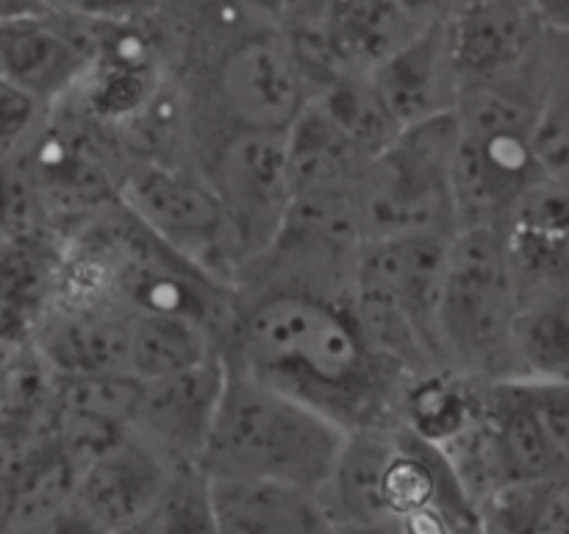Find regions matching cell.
I'll use <instances>...</instances> for the list:
<instances>
[{
  "label": "cell",
  "instance_id": "6da1fadb",
  "mask_svg": "<svg viewBox=\"0 0 569 534\" xmlns=\"http://www.w3.org/2000/svg\"><path fill=\"white\" fill-rule=\"evenodd\" d=\"M222 356L348 432L398 421L411 378L372 348L353 298L292 284L233 289Z\"/></svg>",
  "mask_w": 569,
  "mask_h": 534
},
{
  "label": "cell",
  "instance_id": "7a4b0ae2",
  "mask_svg": "<svg viewBox=\"0 0 569 534\" xmlns=\"http://www.w3.org/2000/svg\"><path fill=\"white\" fill-rule=\"evenodd\" d=\"M228 365L203 454L211 476L267 478L326 498L350 432L295 395Z\"/></svg>",
  "mask_w": 569,
  "mask_h": 534
},
{
  "label": "cell",
  "instance_id": "3957f363",
  "mask_svg": "<svg viewBox=\"0 0 569 534\" xmlns=\"http://www.w3.org/2000/svg\"><path fill=\"white\" fill-rule=\"evenodd\" d=\"M326 504L333 521L403 523L437 512L461 534H483V512L461 484L453 462L400 421L350 432Z\"/></svg>",
  "mask_w": 569,
  "mask_h": 534
},
{
  "label": "cell",
  "instance_id": "277c9868",
  "mask_svg": "<svg viewBox=\"0 0 569 534\" xmlns=\"http://www.w3.org/2000/svg\"><path fill=\"white\" fill-rule=\"evenodd\" d=\"M453 237L409 234L372 239L359 259L353 309L361 328L372 348L409 376L448 367L442 295Z\"/></svg>",
  "mask_w": 569,
  "mask_h": 534
},
{
  "label": "cell",
  "instance_id": "5b68a950",
  "mask_svg": "<svg viewBox=\"0 0 569 534\" xmlns=\"http://www.w3.org/2000/svg\"><path fill=\"white\" fill-rule=\"evenodd\" d=\"M517 281L500 228H461L448 250L442 345L448 370L511 382Z\"/></svg>",
  "mask_w": 569,
  "mask_h": 534
},
{
  "label": "cell",
  "instance_id": "8992f818",
  "mask_svg": "<svg viewBox=\"0 0 569 534\" xmlns=\"http://www.w3.org/2000/svg\"><path fill=\"white\" fill-rule=\"evenodd\" d=\"M459 150L456 111L406 126L359 178L367 243L409 234H459L453 165Z\"/></svg>",
  "mask_w": 569,
  "mask_h": 534
},
{
  "label": "cell",
  "instance_id": "52a82bcc",
  "mask_svg": "<svg viewBox=\"0 0 569 534\" xmlns=\"http://www.w3.org/2000/svg\"><path fill=\"white\" fill-rule=\"evenodd\" d=\"M120 204L200 273L237 289L239 254L220 195L192 159H133L120 176Z\"/></svg>",
  "mask_w": 569,
  "mask_h": 534
},
{
  "label": "cell",
  "instance_id": "ba28073f",
  "mask_svg": "<svg viewBox=\"0 0 569 534\" xmlns=\"http://www.w3.org/2000/svg\"><path fill=\"white\" fill-rule=\"evenodd\" d=\"M192 159L226 206L242 273L276 243L292 209L295 184L287 134H220L194 145Z\"/></svg>",
  "mask_w": 569,
  "mask_h": 534
},
{
  "label": "cell",
  "instance_id": "9c48e42d",
  "mask_svg": "<svg viewBox=\"0 0 569 534\" xmlns=\"http://www.w3.org/2000/svg\"><path fill=\"white\" fill-rule=\"evenodd\" d=\"M98 59V28L72 17L33 14L0 26L3 81L48 106H61L83 87Z\"/></svg>",
  "mask_w": 569,
  "mask_h": 534
},
{
  "label": "cell",
  "instance_id": "30bf717a",
  "mask_svg": "<svg viewBox=\"0 0 569 534\" xmlns=\"http://www.w3.org/2000/svg\"><path fill=\"white\" fill-rule=\"evenodd\" d=\"M176 467L153 443L128 428L81 467L72 501L103 532H122L148 521Z\"/></svg>",
  "mask_w": 569,
  "mask_h": 534
},
{
  "label": "cell",
  "instance_id": "8fae6325",
  "mask_svg": "<svg viewBox=\"0 0 569 534\" xmlns=\"http://www.w3.org/2000/svg\"><path fill=\"white\" fill-rule=\"evenodd\" d=\"M226 378V356H217L192 370L142 382L131 428L172 465H203Z\"/></svg>",
  "mask_w": 569,
  "mask_h": 534
},
{
  "label": "cell",
  "instance_id": "7c38bea8",
  "mask_svg": "<svg viewBox=\"0 0 569 534\" xmlns=\"http://www.w3.org/2000/svg\"><path fill=\"white\" fill-rule=\"evenodd\" d=\"M548 33L533 0H470L450 20L461 89L531 65L542 53Z\"/></svg>",
  "mask_w": 569,
  "mask_h": 534
},
{
  "label": "cell",
  "instance_id": "4fadbf2b",
  "mask_svg": "<svg viewBox=\"0 0 569 534\" xmlns=\"http://www.w3.org/2000/svg\"><path fill=\"white\" fill-rule=\"evenodd\" d=\"M376 92L400 128L459 109L461 76L450 22L426 26L370 72Z\"/></svg>",
  "mask_w": 569,
  "mask_h": 534
},
{
  "label": "cell",
  "instance_id": "5bb4252c",
  "mask_svg": "<svg viewBox=\"0 0 569 534\" xmlns=\"http://www.w3.org/2000/svg\"><path fill=\"white\" fill-rule=\"evenodd\" d=\"M517 295L569 287V189L542 181L503 222Z\"/></svg>",
  "mask_w": 569,
  "mask_h": 534
},
{
  "label": "cell",
  "instance_id": "9a60e30c",
  "mask_svg": "<svg viewBox=\"0 0 569 534\" xmlns=\"http://www.w3.org/2000/svg\"><path fill=\"white\" fill-rule=\"evenodd\" d=\"M220 534H333L326 498L267 478L211 476Z\"/></svg>",
  "mask_w": 569,
  "mask_h": 534
},
{
  "label": "cell",
  "instance_id": "2e32d148",
  "mask_svg": "<svg viewBox=\"0 0 569 534\" xmlns=\"http://www.w3.org/2000/svg\"><path fill=\"white\" fill-rule=\"evenodd\" d=\"M3 476L6 534H17L70 504L81 476V462L56 428H50L9 445Z\"/></svg>",
  "mask_w": 569,
  "mask_h": 534
},
{
  "label": "cell",
  "instance_id": "e0dca14e",
  "mask_svg": "<svg viewBox=\"0 0 569 534\" xmlns=\"http://www.w3.org/2000/svg\"><path fill=\"white\" fill-rule=\"evenodd\" d=\"M222 356L214 326L187 312L131 309V373L139 382L176 376Z\"/></svg>",
  "mask_w": 569,
  "mask_h": 534
},
{
  "label": "cell",
  "instance_id": "ac0fdd59",
  "mask_svg": "<svg viewBox=\"0 0 569 534\" xmlns=\"http://www.w3.org/2000/svg\"><path fill=\"white\" fill-rule=\"evenodd\" d=\"M511 382H569V287L517 295Z\"/></svg>",
  "mask_w": 569,
  "mask_h": 534
},
{
  "label": "cell",
  "instance_id": "d6986e66",
  "mask_svg": "<svg viewBox=\"0 0 569 534\" xmlns=\"http://www.w3.org/2000/svg\"><path fill=\"white\" fill-rule=\"evenodd\" d=\"M295 192L356 187L370 156L353 142L317 98L309 100L287 134Z\"/></svg>",
  "mask_w": 569,
  "mask_h": 534
},
{
  "label": "cell",
  "instance_id": "ffe728a7",
  "mask_svg": "<svg viewBox=\"0 0 569 534\" xmlns=\"http://www.w3.org/2000/svg\"><path fill=\"white\" fill-rule=\"evenodd\" d=\"M481 384L448 367L411 376L400 395L398 421L426 443L448 448L481 415Z\"/></svg>",
  "mask_w": 569,
  "mask_h": 534
},
{
  "label": "cell",
  "instance_id": "44dd1931",
  "mask_svg": "<svg viewBox=\"0 0 569 534\" xmlns=\"http://www.w3.org/2000/svg\"><path fill=\"white\" fill-rule=\"evenodd\" d=\"M144 528L148 534H220L211 473L203 465H178Z\"/></svg>",
  "mask_w": 569,
  "mask_h": 534
},
{
  "label": "cell",
  "instance_id": "7402d4cb",
  "mask_svg": "<svg viewBox=\"0 0 569 534\" xmlns=\"http://www.w3.org/2000/svg\"><path fill=\"white\" fill-rule=\"evenodd\" d=\"M537 156L548 181L569 189V56L550 31V89L537 131Z\"/></svg>",
  "mask_w": 569,
  "mask_h": 534
},
{
  "label": "cell",
  "instance_id": "603a6c76",
  "mask_svg": "<svg viewBox=\"0 0 569 534\" xmlns=\"http://www.w3.org/2000/svg\"><path fill=\"white\" fill-rule=\"evenodd\" d=\"M0 106H3V161H9L26 154L37 142V137L48 128L56 109L6 81L3 103Z\"/></svg>",
  "mask_w": 569,
  "mask_h": 534
},
{
  "label": "cell",
  "instance_id": "cb8c5ba5",
  "mask_svg": "<svg viewBox=\"0 0 569 534\" xmlns=\"http://www.w3.org/2000/svg\"><path fill=\"white\" fill-rule=\"evenodd\" d=\"M56 14L92 26H142L159 20L172 0H44Z\"/></svg>",
  "mask_w": 569,
  "mask_h": 534
},
{
  "label": "cell",
  "instance_id": "d4e9b609",
  "mask_svg": "<svg viewBox=\"0 0 569 534\" xmlns=\"http://www.w3.org/2000/svg\"><path fill=\"white\" fill-rule=\"evenodd\" d=\"M17 534H109V532H103V528H100L98 523H94L92 517L76 504V501H70V504L50 512L48 517L31 523V526H26Z\"/></svg>",
  "mask_w": 569,
  "mask_h": 534
},
{
  "label": "cell",
  "instance_id": "484cf974",
  "mask_svg": "<svg viewBox=\"0 0 569 534\" xmlns=\"http://www.w3.org/2000/svg\"><path fill=\"white\" fill-rule=\"evenodd\" d=\"M395 3L420 26H437L453 20L470 0H395Z\"/></svg>",
  "mask_w": 569,
  "mask_h": 534
},
{
  "label": "cell",
  "instance_id": "4316f807",
  "mask_svg": "<svg viewBox=\"0 0 569 534\" xmlns=\"http://www.w3.org/2000/svg\"><path fill=\"white\" fill-rule=\"evenodd\" d=\"M233 3H237L244 14L253 17V20L283 28L295 0H233Z\"/></svg>",
  "mask_w": 569,
  "mask_h": 534
},
{
  "label": "cell",
  "instance_id": "83f0119b",
  "mask_svg": "<svg viewBox=\"0 0 569 534\" xmlns=\"http://www.w3.org/2000/svg\"><path fill=\"white\" fill-rule=\"evenodd\" d=\"M333 534H406L403 523L395 521H337L333 523Z\"/></svg>",
  "mask_w": 569,
  "mask_h": 534
},
{
  "label": "cell",
  "instance_id": "f1b7e54d",
  "mask_svg": "<svg viewBox=\"0 0 569 534\" xmlns=\"http://www.w3.org/2000/svg\"><path fill=\"white\" fill-rule=\"evenodd\" d=\"M545 26L556 33H569V0H533Z\"/></svg>",
  "mask_w": 569,
  "mask_h": 534
}]
</instances>
